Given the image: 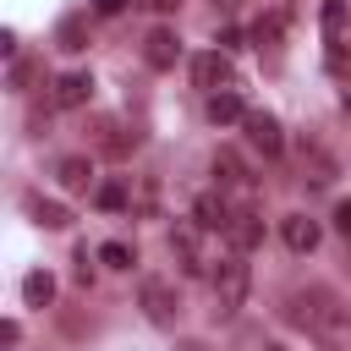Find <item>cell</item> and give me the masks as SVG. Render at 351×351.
<instances>
[{
  "label": "cell",
  "instance_id": "1",
  "mask_svg": "<svg viewBox=\"0 0 351 351\" xmlns=\"http://www.w3.org/2000/svg\"><path fill=\"white\" fill-rule=\"evenodd\" d=\"M208 285H214V318H230L241 302H247V285H252V269L241 263V252H230V258H219L214 263V274H208Z\"/></svg>",
  "mask_w": 351,
  "mask_h": 351
},
{
  "label": "cell",
  "instance_id": "2",
  "mask_svg": "<svg viewBox=\"0 0 351 351\" xmlns=\"http://www.w3.org/2000/svg\"><path fill=\"white\" fill-rule=\"evenodd\" d=\"M170 258H176V269H181L186 280L214 274V269H208V252H203V225H197V219H176V225H170Z\"/></svg>",
  "mask_w": 351,
  "mask_h": 351
},
{
  "label": "cell",
  "instance_id": "3",
  "mask_svg": "<svg viewBox=\"0 0 351 351\" xmlns=\"http://www.w3.org/2000/svg\"><path fill=\"white\" fill-rule=\"evenodd\" d=\"M137 307H143V318H148V324L170 329V324H176V313H181V296H176V285H170V280L148 274V280L137 285Z\"/></svg>",
  "mask_w": 351,
  "mask_h": 351
},
{
  "label": "cell",
  "instance_id": "4",
  "mask_svg": "<svg viewBox=\"0 0 351 351\" xmlns=\"http://www.w3.org/2000/svg\"><path fill=\"white\" fill-rule=\"evenodd\" d=\"M192 88L203 93H219V88H236V66L225 49H197L192 55Z\"/></svg>",
  "mask_w": 351,
  "mask_h": 351
},
{
  "label": "cell",
  "instance_id": "5",
  "mask_svg": "<svg viewBox=\"0 0 351 351\" xmlns=\"http://www.w3.org/2000/svg\"><path fill=\"white\" fill-rule=\"evenodd\" d=\"M296 165H302V181H313V186H329V181L340 176V159H335L318 137H302V143H296Z\"/></svg>",
  "mask_w": 351,
  "mask_h": 351
},
{
  "label": "cell",
  "instance_id": "6",
  "mask_svg": "<svg viewBox=\"0 0 351 351\" xmlns=\"http://www.w3.org/2000/svg\"><path fill=\"white\" fill-rule=\"evenodd\" d=\"M241 126H247V143H252L263 159H280V154H285V132H280V121H274L269 110H247Z\"/></svg>",
  "mask_w": 351,
  "mask_h": 351
},
{
  "label": "cell",
  "instance_id": "7",
  "mask_svg": "<svg viewBox=\"0 0 351 351\" xmlns=\"http://www.w3.org/2000/svg\"><path fill=\"white\" fill-rule=\"evenodd\" d=\"M225 247L241 252V258L258 252V247H263V214H258V208H236V219L225 225Z\"/></svg>",
  "mask_w": 351,
  "mask_h": 351
},
{
  "label": "cell",
  "instance_id": "8",
  "mask_svg": "<svg viewBox=\"0 0 351 351\" xmlns=\"http://www.w3.org/2000/svg\"><path fill=\"white\" fill-rule=\"evenodd\" d=\"M88 99H93V77L88 71H60L55 88H49V104L55 110H82Z\"/></svg>",
  "mask_w": 351,
  "mask_h": 351
},
{
  "label": "cell",
  "instance_id": "9",
  "mask_svg": "<svg viewBox=\"0 0 351 351\" xmlns=\"http://www.w3.org/2000/svg\"><path fill=\"white\" fill-rule=\"evenodd\" d=\"M143 60H148L154 71H170V66L181 60V38H176V27H154V33L143 38Z\"/></svg>",
  "mask_w": 351,
  "mask_h": 351
},
{
  "label": "cell",
  "instance_id": "10",
  "mask_svg": "<svg viewBox=\"0 0 351 351\" xmlns=\"http://www.w3.org/2000/svg\"><path fill=\"white\" fill-rule=\"evenodd\" d=\"M203 115H208V126H236V121H247V104L236 88H219V93H203Z\"/></svg>",
  "mask_w": 351,
  "mask_h": 351
},
{
  "label": "cell",
  "instance_id": "11",
  "mask_svg": "<svg viewBox=\"0 0 351 351\" xmlns=\"http://www.w3.org/2000/svg\"><path fill=\"white\" fill-rule=\"evenodd\" d=\"M280 241H285L291 252H313V247L324 241V230H318L313 214H285V219H280Z\"/></svg>",
  "mask_w": 351,
  "mask_h": 351
},
{
  "label": "cell",
  "instance_id": "12",
  "mask_svg": "<svg viewBox=\"0 0 351 351\" xmlns=\"http://www.w3.org/2000/svg\"><path fill=\"white\" fill-rule=\"evenodd\" d=\"M192 219H197L203 230H225V225L236 219V208H230V197H225V192H197V203H192Z\"/></svg>",
  "mask_w": 351,
  "mask_h": 351
},
{
  "label": "cell",
  "instance_id": "13",
  "mask_svg": "<svg viewBox=\"0 0 351 351\" xmlns=\"http://www.w3.org/2000/svg\"><path fill=\"white\" fill-rule=\"evenodd\" d=\"M22 214H27L33 225H44V230H66V225H71V214H66L55 197H44V192H22Z\"/></svg>",
  "mask_w": 351,
  "mask_h": 351
},
{
  "label": "cell",
  "instance_id": "14",
  "mask_svg": "<svg viewBox=\"0 0 351 351\" xmlns=\"http://www.w3.org/2000/svg\"><path fill=\"white\" fill-rule=\"evenodd\" d=\"M55 181L66 186V192H93L99 181H93V159L88 154H66L60 165H55Z\"/></svg>",
  "mask_w": 351,
  "mask_h": 351
},
{
  "label": "cell",
  "instance_id": "15",
  "mask_svg": "<svg viewBox=\"0 0 351 351\" xmlns=\"http://www.w3.org/2000/svg\"><path fill=\"white\" fill-rule=\"evenodd\" d=\"M93 208H104V214L132 208V176H110V181H99V186H93Z\"/></svg>",
  "mask_w": 351,
  "mask_h": 351
},
{
  "label": "cell",
  "instance_id": "16",
  "mask_svg": "<svg viewBox=\"0 0 351 351\" xmlns=\"http://www.w3.org/2000/svg\"><path fill=\"white\" fill-rule=\"evenodd\" d=\"M214 176H219V186H252V170L236 148H214Z\"/></svg>",
  "mask_w": 351,
  "mask_h": 351
},
{
  "label": "cell",
  "instance_id": "17",
  "mask_svg": "<svg viewBox=\"0 0 351 351\" xmlns=\"http://www.w3.org/2000/svg\"><path fill=\"white\" fill-rule=\"evenodd\" d=\"M318 27H324V44H340L346 27H351V0H324L318 5Z\"/></svg>",
  "mask_w": 351,
  "mask_h": 351
},
{
  "label": "cell",
  "instance_id": "18",
  "mask_svg": "<svg viewBox=\"0 0 351 351\" xmlns=\"http://www.w3.org/2000/svg\"><path fill=\"white\" fill-rule=\"evenodd\" d=\"M55 44H60V49H71V55H77V49H88V11H66V16H60V27H55Z\"/></svg>",
  "mask_w": 351,
  "mask_h": 351
},
{
  "label": "cell",
  "instance_id": "19",
  "mask_svg": "<svg viewBox=\"0 0 351 351\" xmlns=\"http://www.w3.org/2000/svg\"><path fill=\"white\" fill-rule=\"evenodd\" d=\"M137 143H143L137 132H126V126H115V121H99V148H104L110 159H126Z\"/></svg>",
  "mask_w": 351,
  "mask_h": 351
},
{
  "label": "cell",
  "instance_id": "20",
  "mask_svg": "<svg viewBox=\"0 0 351 351\" xmlns=\"http://www.w3.org/2000/svg\"><path fill=\"white\" fill-rule=\"evenodd\" d=\"M22 302L44 313V307L55 302V274H49V269H33V274H22Z\"/></svg>",
  "mask_w": 351,
  "mask_h": 351
},
{
  "label": "cell",
  "instance_id": "21",
  "mask_svg": "<svg viewBox=\"0 0 351 351\" xmlns=\"http://www.w3.org/2000/svg\"><path fill=\"white\" fill-rule=\"evenodd\" d=\"M132 214H137V219H154V214H159V181H154V176L137 181V192H132Z\"/></svg>",
  "mask_w": 351,
  "mask_h": 351
},
{
  "label": "cell",
  "instance_id": "22",
  "mask_svg": "<svg viewBox=\"0 0 351 351\" xmlns=\"http://www.w3.org/2000/svg\"><path fill=\"white\" fill-rule=\"evenodd\" d=\"M38 77H44V66H38V60H27V55H16V60H11V71H5V82H11L16 93H27Z\"/></svg>",
  "mask_w": 351,
  "mask_h": 351
},
{
  "label": "cell",
  "instance_id": "23",
  "mask_svg": "<svg viewBox=\"0 0 351 351\" xmlns=\"http://www.w3.org/2000/svg\"><path fill=\"white\" fill-rule=\"evenodd\" d=\"M324 71L340 77V82H351V49H346V38L340 44H324Z\"/></svg>",
  "mask_w": 351,
  "mask_h": 351
},
{
  "label": "cell",
  "instance_id": "24",
  "mask_svg": "<svg viewBox=\"0 0 351 351\" xmlns=\"http://www.w3.org/2000/svg\"><path fill=\"white\" fill-rule=\"evenodd\" d=\"M99 263H104V269H132L137 252H132L126 241H104V247H99Z\"/></svg>",
  "mask_w": 351,
  "mask_h": 351
},
{
  "label": "cell",
  "instance_id": "25",
  "mask_svg": "<svg viewBox=\"0 0 351 351\" xmlns=\"http://www.w3.org/2000/svg\"><path fill=\"white\" fill-rule=\"evenodd\" d=\"M280 33H285V16H258L252 22V44L263 49V44H280Z\"/></svg>",
  "mask_w": 351,
  "mask_h": 351
},
{
  "label": "cell",
  "instance_id": "26",
  "mask_svg": "<svg viewBox=\"0 0 351 351\" xmlns=\"http://www.w3.org/2000/svg\"><path fill=\"white\" fill-rule=\"evenodd\" d=\"M71 263H77V269H71V280L88 291V285H93V263H88V247H77V258H71Z\"/></svg>",
  "mask_w": 351,
  "mask_h": 351
},
{
  "label": "cell",
  "instance_id": "27",
  "mask_svg": "<svg viewBox=\"0 0 351 351\" xmlns=\"http://www.w3.org/2000/svg\"><path fill=\"white\" fill-rule=\"evenodd\" d=\"M16 340H22V324H16V318H5V324H0V346H5V351H16Z\"/></svg>",
  "mask_w": 351,
  "mask_h": 351
},
{
  "label": "cell",
  "instance_id": "28",
  "mask_svg": "<svg viewBox=\"0 0 351 351\" xmlns=\"http://www.w3.org/2000/svg\"><path fill=\"white\" fill-rule=\"evenodd\" d=\"M335 230L351 241V197H346V203H335Z\"/></svg>",
  "mask_w": 351,
  "mask_h": 351
},
{
  "label": "cell",
  "instance_id": "29",
  "mask_svg": "<svg viewBox=\"0 0 351 351\" xmlns=\"http://www.w3.org/2000/svg\"><path fill=\"white\" fill-rule=\"evenodd\" d=\"M126 5H132V0H93V11H99V16H115V11H126Z\"/></svg>",
  "mask_w": 351,
  "mask_h": 351
},
{
  "label": "cell",
  "instance_id": "30",
  "mask_svg": "<svg viewBox=\"0 0 351 351\" xmlns=\"http://www.w3.org/2000/svg\"><path fill=\"white\" fill-rule=\"evenodd\" d=\"M214 44H219V49H225V55H230V49H236V44H241V33H236V27H225V33H219V38H214Z\"/></svg>",
  "mask_w": 351,
  "mask_h": 351
},
{
  "label": "cell",
  "instance_id": "31",
  "mask_svg": "<svg viewBox=\"0 0 351 351\" xmlns=\"http://www.w3.org/2000/svg\"><path fill=\"white\" fill-rule=\"evenodd\" d=\"M0 55H5V60H16V33H11V27L0 33Z\"/></svg>",
  "mask_w": 351,
  "mask_h": 351
},
{
  "label": "cell",
  "instance_id": "32",
  "mask_svg": "<svg viewBox=\"0 0 351 351\" xmlns=\"http://www.w3.org/2000/svg\"><path fill=\"white\" fill-rule=\"evenodd\" d=\"M137 5H148V11H176L181 0H137Z\"/></svg>",
  "mask_w": 351,
  "mask_h": 351
},
{
  "label": "cell",
  "instance_id": "33",
  "mask_svg": "<svg viewBox=\"0 0 351 351\" xmlns=\"http://www.w3.org/2000/svg\"><path fill=\"white\" fill-rule=\"evenodd\" d=\"M346 115H351V93H346Z\"/></svg>",
  "mask_w": 351,
  "mask_h": 351
},
{
  "label": "cell",
  "instance_id": "34",
  "mask_svg": "<svg viewBox=\"0 0 351 351\" xmlns=\"http://www.w3.org/2000/svg\"><path fill=\"white\" fill-rule=\"evenodd\" d=\"M269 351H285V346H269Z\"/></svg>",
  "mask_w": 351,
  "mask_h": 351
}]
</instances>
